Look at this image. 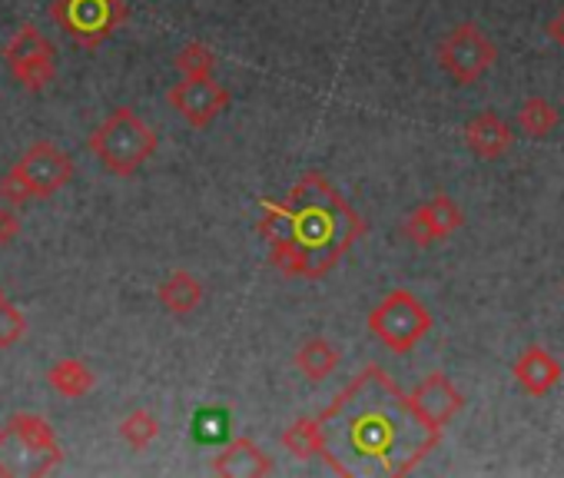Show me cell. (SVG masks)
<instances>
[{
    "instance_id": "obj_1",
    "label": "cell",
    "mask_w": 564,
    "mask_h": 478,
    "mask_svg": "<svg viewBox=\"0 0 564 478\" xmlns=\"http://www.w3.org/2000/svg\"><path fill=\"white\" fill-rule=\"evenodd\" d=\"M316 419L323 458L346 478L409 475L442 438L382 366H366Z\"/></svg>"
},
{
    "instance_id": "obj_7",
    "label": "cell",
    "mask_w": 564,
    "mask_h": 478,
    "mask_svg": "<svg viewBox=\"0 0 564 478\" xmlns=\"http://www.w3.org/2000/svg\"><path fill=\"white\" fill-rule=\"evenodd\" d=\"M51 21L74 44L100 47L104 41H110L123 28L127 4H123V0H54Z\"/></svg>"
},
{
    "instance_id": "obj_6",
    "label": "cell",
    "mask_w": 564,
    "mask_h": 478,
    "mask_svg": "<svg viewBox=\"0 0 564 478\" xmlns=\"http://www.w3.org/2000/svg\"><path fill=\"white\" fill-rule=\"evenodd\" d=\"M369 333L392 352H412L432 333V313L409 290H392L369 313Z\"/></svg>"
},
{
    "instance_id": "obj_5",
    "label": "cell",
    "mask_w": 564,
    "mask_h": 478,
    "mask_svg": "<svg viewBox=\"0 0 564 478\" xmlns=\"http://www.w3.org/2000/svg\"><path fill=\"white\" fill-rule=\"evenodd\" d=\"M74 180V156L47 140L34 143L0 180V199L24 206L31 199H51Z\"/></svg>"
},
{
    "instance_id": "obj_21",
    "label": "cell",
    "mask_w": 564,
    "mask_h": 478,
    "mask_svg": "<svg viewBox=\"0 0 564 478\" xmlns=\"http://www.w3.org/2000/svg\"><path fill=\"white\" fill-rule=\"evenodd\" d=\"M120 435H123V442L130 445V448H147L156 435H160V419L150 412V409H137V412H130L123 422H120Z\"/></svg>"
},
{
    "instance_id": "obj_11",
    "label": "cell",
    "mask_w": 564,
    "mask_h": 478,
    "mask_svg": "<svg viewBox=\"0 0 564 478\" xmlns=\"http://www.w3.org/2000/svg\"><path fill=\"white\" fill-rule=\"evenodd\" d=\"M462 222H465L462 206H458L452 196L435 193L429 203H422L419 209H412V213H409V219H405L402 232H405L409 243H415V247H422V250H425V247L442 243V239H448L452 232H458V229H462Z\"/></svg>"
},
{
    "instance_id": "obj_4",
    "label": "cell",
    "mask_w": 564,
    "mask_h": 478,
    "mask_svg": "<svg viewBox=\"0 0 564 478\" xmlns=\"http://www.w3.org/2000/svg\"><path fill=\"white\" fill-rule=\"evenodd\" d=\"M156 130L130 107H117L87 140L90 153L113 176H133L156 153Z\"/></svg>"
},
{
    "instance_id": "obj_9",
    "label": "cell",
    "mask_w": 564,
    "mask_h": 478,
    "mask_svg": "<svg viewBox=\"0 0 564 478\" xmlns=\"http://www.w3.org/2000/svg\"><path fill=\"white\" fill-rule=\"evenodd\" d=\"M4 64L11 77L31 94L47 90L57 77V51L34 24H24L11 37V44L4 47Z\"/></svg>"
},
{
    "instance_id": "obj_13",
    "label": "cell",
    "mask_w": 564,
    "mask_h": 478,
    "mask_svg": "<svg viewBox=\"0 0 564 478\" xmlns=\"http://www.w3.org/2000/svg\"><path fill=\"white\" fill-rule=\"evenodd\" d=\"M561 379H564L561 362H557L547 349H541V346H528V349L514 359V382H518L528 395H534V399L554 392V389L561 385Z\"/></svg>"
},
{
    "instance_id": "obj_3",
    "label": "cell",
    "mask_w": 564,
    "mask_h": 478,
    "mask_svg": "<svg viewBox=\"0 0 564 478\" xmlns=\"http://www.w3.org/2000/svg\"><path fill=\"white\" fill-rule=\"evenodd\" d=\"M64 448L51 422L37 412H14L0 425V475H47L61 465Z\"/></svg>"
},
{
    "instance_id": "obj_19",
    "label": "cell",
    "mask_w": 564,
    "mask_h": 478,
    "mask_svg": "<svg viewBox=\"0 0 564 478\" xmlns=\"http://www.w3.org/2000/svg\"><path fill=\"white\" fill-rule=\"evenodd\" d=\"M282 448L290 455L310 461V458H319L323 455V425L319 419H296L286 432H282Z\"/></svg>"
},
{
    "instance_id": "obj_22",
    "label": "cell",
    "mask_w": 564,
    "mask_h": 478,
    "mask_svg": "<svg viewBox=\"0 0 564 478\" xmlns=\"http://www.w3.org/2000/svg\"><path fill=\"white\" fill-rule=\"evenodd\" d=\"M176 70L183 77H209L216 70V54L206 44H186L176 57Z\"/></svg>"
},
{
    "instance_id": "obj_25",
    "label": "cell",
    "mask_w": 564,
    "mask_h": 478,
    "mask_svg": "<svg viewBox=\"0 0 564 478\" xmlns=\"http://www.w3.org/2000/svg\"><path fill=\"white\" fill-rule=\"evenodd\" d=\"M547 37L564 51V8L551 18V24H547Z\"/></svg>"
},
{
    "instance_id": "obj_26",
    "label": "cell",
    "mask_w": 564,
    "mask_h": 478,
    "mask_svg": "<svg viewBox=\"0 0 564 478\" xmlns=\"http://www.w3.org/2000/svg\"><path fill=\"white\" fill-rule=\"evenodd\" d=\"M4 300H8V296H4V290H0V303H4Z\"/></svg>"
},
{
    "instance_id": "obj_20",
    "label": "cell",
    "mask_w": 564,
    "mask_h": 478,
    "mask_svg": "<svg viewBox=\"0 0 564 478\" xmlns=\"http://www.w3.org/2000/svg\"><path fill=\"white\" fill-rule=\"evenodd\" d=\"M514 120H518L521 133H528L531 140H544V137L561 123V113H557V107L547 104L544 97H528V100L518 107Z\"/></svg>"
},
{
    "instance_id": "obj_17",
    "label": "cell",
    "mask_w": 564,
    "mask_h": 478,
    "mask_svg": "<svg viewBox=\"0 0 564 478\" xmlns=\"http://www.w3.org/2000/svg\"><path fill=\"white\" fill-rule=\"evenodd\" d=\"M296 369L310 379V382H323L339 369V349L329 339H306L296 349Z\"/></svg>"
},
{
    "instance_id": "obj_14",
    "label": "cell",
    "mask_w": 564,
    "mask_h": 478,
    "mask_svg": "<svg viewBox=\"0 0 564 478\" xmlns=\"http://www.w3.org/2000/svg\"><path fill=\"white\" fill-rule=\"evenodd\" d=\"M209 468L223 478H262L272 475V458L252 438H232Z\"/></svg>"
},
{
    "instance_id": "obj_18",
    "label": "cell",
    "mask_w": 564,
    "mask_h": 478,
    "mask_svg": "<svg viewBox=\"0 0 564 478\" xmlns=\"http://www.w3.org/2000/svg\"><path fill=\"white\" fill-rule=\"evenodd\" d=\"M47 382H51L54 392H61V395H67V399H84V395L94 389L97 376H94V369H90L87 362H80V359H61L57 366H51Z\"/></svg>"
},
{
    "instance_id": "obj_8",
    "label": "cell",
    "mask_w": 564,
    "mask_h": 478,
    "mask_svg": "<svg viewBox=\"0 0 564 478\" xmlns=\"http://www.w3.org/2000/svg\"><path fill=\"white\" fill-rule=\"evenodd\" d=\"M435 57H438V67H442L455 84L471 87V84H478V80L495 67L498 47L485 37V31H481L478 24H458V28H452V31L442 37Z\"/></svg>"
},
{
    "instance_id": "obj_24",
    "label": "cell",
    "mask_w": 564,
    "mask_h": 478,
    "mask_svg": "<svg viewBox=\"0 0 564 478\" xmlns=\"http://www.w3.org/2000/svg\"><path fill=\"white\" fill-rule=\"evenodd\" d=\"M21 236V216L14 213V206H0V247H11Z\"/></svg>"
},
{
    "instance_id": "obj_2",
    "label": "cell",
    "mask_w": 564,
    "mask_h": 478,
    "mask_svg": "<svg viewBox=\"0 0 564 478\" xmlns=\"http://www.w3.org/2000/svg\"><path fill=\"white\" fill-rule=\"evenodd\" d=\"M259 236L282 276L323 280L366 236V219L323 173H306L286 199L262 203Z\"/></svg>"
},
{
    "instance_id": "obj_16",
    "label": "cell",
    "mask_w": 564,
    "mask_h": 478,
    "mask_svg": "<svg viewBox=\"0 0 564 478\" xmlns=\"http://www.w3.org/2000/svg\"><path fill=\"white\" fill-rule=\"evenodd\" d=\"M160 306L173 316L196 313L203 306V283L186 270H173L160 286Z\"/></svg>"
},
{
    "instance_id": "obj_10",
    "label": "cell",
    "mask_w": 564,
    "mask_h": 478,
    "mask_svg": "<svg viewBox=\"0 0 564 478\" xmlns=\"http://www.w3.org/2000/svg\"><path fill=\"white\" fill-rule=\"evenodd\" d=\"M170 107L189 123V127H209L226 107H229V90L209 74V77H183L180 84L170 87Z\"/></svg>"
},
{
    "instance_id": "obj_12",
    "label": "cell",
    "mask_w": 564,
    "mask_h": 478,
    "mask_svg": "<svg viewBox=\"0 0 564 478\" xmlns=\"http://www.w3.org/2000/svg\"><path fill=\"white\" fill-rule=\"evenodd\" d=\"M409 402H412V409L419 412V419H422L432 432L442 435V428L462 412L465 395L455 389V382H452L448 376L432 372V376H425V379L415 385V392H409Z\"/></svg>"
},
{
    "instance_id": "obj_23",
    "label": "cell",
    "mask_w": 564,
    "mask_h": 478,
    "mask_svg": "<svg viewBox=\"0 0 564 478\" xmlns=\"http://www.w3.org/2000/svg\"><path fill=\"white\" fill-rule=\"evenodd\" d=\"M24 333H28L24 313H21L11 300H4V303H0V349L18 346V343L24 339Z\"/></svg>"
},
{
    "instance_id": "obj_15",
    "label": "cell",
    "mask_w": 564,
    "mask_h": 478,
    "mask_svg": "<svg viewBox=\"0 0 564 478\" xmlns=\"http://www.w3.org/2000/svg\"><path fill=\"white\" fill-rule=\"evenodd\" d=\"M465 143L475 156L481 160H498L511 150L514 133L511 127L495 113V110H481L468 127H465Z\"/></svg>"
}]
</instances>
